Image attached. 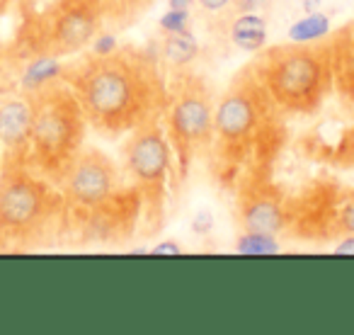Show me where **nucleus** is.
Returning a JSON list of instances; mask_svg holds the SVG:
<instances>
[{"instance_id":"9","label":"nucleus","mask_w":354,"mask_h":335,"mask_svg":"<svg viewBox=\"0 0 354 335\" xmlns=\"http://www.w3.org/2000/svg\"><path fill=\"white\" fill-rule=\"evenodd\" d=\"M104 25V0H56L37 20L35 46L41 59H66L93 44Z\"/></svg>"},{"instance_id":"5","label":"nucleus","mask_w":354,"mask_h":335,"mask_svg":"<svg viewBox=\"0 0 354 335\" xmlns=\"http://www.w3.org/2000/svg\"><path fill=\"white\" fill-rule=\"evenodd\" d=\"M250 69L281 117H315L335 95L328 39L267 46Z\"/></svg>"},{"instance_id":"8","label":"nucleus","mask_w":354,"mask_h":335,"mask_svg":"<svg viewBox=\"0 0 354 335\" xmlns=\"http://www.w3.org/2000/svg\"><path fill=\"white\" fill-rule=\"evenodd\" d=\"M119 163L141 202L143 231L156 233L165 221L167 192L175 180V156L162 127V114L122 136Z\"/></svg>"},{"instance_id":"4","label":"nucleus","mask_w":354,"mask_h":335,"mask_svg":"<svg viewBox=\"0 0 354 335\" xmlns=\"http://www.w3.org/2000/svg\"><path fill=\"white\" fill-rule=\"evenodd\" d=\"M66 231L64 199L25 158L0 156V251H39Z\"/></svg>"},{"instance_id":"14","label":"nucleus","mask_w":354,"mask_h":335,"mask_svg":"<svg viewBox=\"0 0 354 335\" xmlns=\"http://www.w3.org/2000/svg\"><path fill=\"white\" fill-rule=\"evenodd\" d=\"M330 54H333V93L337 100L354 105V20L328 37Z\"/></svg>"},{"instance_id":"11","label":"nucleus","mask_w":354,"mask_h":335,"mask_svg":"<svg viewBox=\"0 0 354 335\" xmlns=\"http://www.w3.org/2000/svg\"><path fill=\"white\" fill-rule=\"evenodd\" d=\"M272 165L250 168L233 183V217L241 233L281 236L291 224V199L272 180Z\"/></svg>"},{"instance_id":"1","label":"nucleus","mask_w":354,"mask_h":335,"mask_svg":"<svg viewBox=\"0 0 354 335\" xmlns=\"http://www.w3.org/2000/svg\"><path fill=\"white\" fill-rule=\"evenodd\" d=\"M78 98L88 127L104 138H122L143 122L160 117L167 83L148 51L122 49L90 54L64 73Z\"/></svg>"},{"instance_id":"13","label":"nucleus","mask_w":354,"mask_h":335,"mask_svg":"<svg viewBox=\"0 0 354 335\" xmlns=\"http://www.w3.org/2000/svg\"><path fill=\"white\" fill-rule=\"evenodd\" d=\"M32 95L0 93V156L25 158L30 148Z\"/></svg>"},{"instance_id":"2","label":"nucleus","mask_w":354,"mask_h":335,"mask_svg":"<svg viewBox=\"0 0 354 335\" xmlns=\"http://www.w3.org/2000/svg\"><path fill=\"white\" fill-rule=\"evenodd\" d=\"M64 199L66 231L88 238H122L141 219V202L122 163L102 148L85 143L51 178Z\"/></svg>"},{"instance_id":"7","label":"nucleus","mask_w":354,"mask_h":335,"mask_svg":"<svg viewBox=\"0 0 354 335\" xmlns=\"http://www.w3.org/2000/svg\"><path fill=\"white\" fill-rule=\"evenodd\" d=\"M30 95L32 129L27 163L51 180L85 146L90 127L78 98L64 78L41 85Z\"/></svg>"},{"instance_id":"6","label":"nucleus","mask_w":354,"mask_h":335,"mask_svg":"<svg viewBox=\"0 0 354 335\" xmlns=\"http://www.w3.org/2000/svg\"><path fill=\"white\" fill-rule=\"evenodd\" d=\"M216 93L207 75L192 69H180L167 80L162 127L175 156V183L189 178L194 161L204 158L214 138Z\"/></svg>"},{"instance_id":"15","label":"nucleus","mask_w":354,"mask_h":335,"mask_svg":"<svg viewBox=\"0 0 354 335\" xmlns=\"http://www.w3.org/2000/svg\"><path fill=\"white\" fill-rule=\"evenodd\" d=\"M231 6H233V0H194V8L202 12V17H207V20H212V22L221 20V17L231 10Z\"/></svg>"},{"instance_id":"16","label":"nucleus","mask_w":354,"mask_h":335,"mask_svg":"<svg viewBox=\"0 0 354 335\" xmlns=\"http://www.w3.org/2000/svg\"><path fill=\"white\" fill-rule=\"evenodd\" d=\"M6 66H8L6 49H3V44H0V78H3V75H6ZM0 93H3V88H0Z\"/></svg>"},{"instance_id":"12","label":"nucleus","mask_w":354,"mask_h":335,"mask_svg":"<svg viewBox=\"0 0 354 335\" xmlns=\"http://www.w3.org/2000/svg\"><path fill=\"white\" fill-rule=\"evenodd\" d=\"M301 153L333 168H354V105L342 102L333 114L318 119L299 141Z\"/></svg>"},{"instance_id":"10","label":"nucleus","mask_w":354,"mask_h":335,"mask_svg":"<svg viewBox=\"0 0 354 335\" xmlns=\"http://www.w3.org/2000/svg\"><path fill=\"white\" fill-rule=\"evenodd\" d=\"M289 233L306 241H339L354 236V185L323 183L310 185L291 199Z\"/></svg>"},{"instance_id":"3","label":"nucleus","mask_w":354,"mask_h":335,"mask_svg":"<svg viewBox=\"0 0 354 335\" xmlns=\"http://www.w3.org/2000/svg\"><path fill=\"white\" fill-rule=\"evenodd\" d=\"M281 112L245 64L216 98L214 109L212 158L228 178H241L245 170L270 165V153L279 146Z\"/></svg>"}]
</instances>
